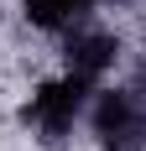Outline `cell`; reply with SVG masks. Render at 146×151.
Masks as SVG:
<instances>
[{
	"instance_id": "cell-1",
	"label": "cell",
	"mask_w": 146,
	"mask_h": 151,
	"mask_svg": "<svg viewBox=\"0 0 146 151\" xmlns=\"http://www.w3.org/2000/svg\"><path fill=\"white\" fill-rule=\"evenodd\" d=\"M78 104H84V78H58V83L37 89V99H31V125L47 130V136H63L73 125V115H78Z\"/></svg>"
},
{
	"instance_id": "cell-2",
	"label": "cell",
	"mask_w": 146,
	"mask_h": 151,
	"mask_svg": "<svg viewBox=\"0 0 146 151\" xmlns=\"http://www.w3.org/2000/svg\"><path fill=\"white\" fill-rule=\"evenodd\" d=\"M115 37H104V31H84V37H73L68 42V68H73V78H94V73H104L110 63H115Z\"/></svg>"
},
{
	"instance_id": "cell-3",
	"label": "cell",
	"mask_w": 146,
	"mask_h": 151,
	"mask_svg": "<svg viewBox=\"0 0 146 151\" xmlns=\"http://www.w3.org/2000/svg\"><path fill=\"white\" fill-rule=\"evenodd\" d=\"M94 130H99L104 141H131V130H136L131 99H125V94H104V104L94 109Z\"/></svg>"
},
{
	"instance_id": "cell-4",
	"label": "cell",
	"mask_w": 146,
	"mask_h": 151,
	"mask_svg": "<svg viewBox=\"0 0 146 151\" xmlns=\"http://www.w3.org/2000/svg\"><path fill=\"white\" fill-rule=\"evenodd\" d=\"M78 11H84V0H26V16L37 26H68Z\"/></svg>"
}]
</instances>
